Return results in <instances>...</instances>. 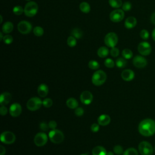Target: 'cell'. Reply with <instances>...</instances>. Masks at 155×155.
I'll list each match as a JSON object with an SVG mask.
<instances>
[{"label": "cell", "mask_w": 155, "mask_h": 155, "mask_svg": "<svg viewBox=\"0 0 155 155\" xmlns=\"http://www.w3.org/2000/svg\"><path fill=\"white\" fill-rule=\"evenodd\" d=\"M137 24V19L134 16L128 17L124 22L125 27L127 29H131L134 28Z\"/></svg>", "instance_id": "obj_17"}, {"label": "cell", "mask_w": 155, "mask_h": 155, "mask_svg": "<svg viewBox=\"0 0 155 155\" xmlns=\"http://www.w3.org/2000/svg\"><path fill=\"white\" fill-rule=\"evenodd\" d=\"M90 130H91V131H93L94 133L97 132L99 131V124H96V123L93 124L91 125Z\"/></svg>", "instance_id": "obj_44"}, {"label": "cell", "mask_w": 155, "mask_h": 155, "mask_svg": "<svg viewBox=\"0 0 155 155\" xmlns=\"http://www.w3.org/2000/svg\"><path fill=\"white\" fill-rule=\"evenodd\" d=\"M8 110L4 105H1L0 107V113L2 116H5L7 114Z\"/></svg>", "instance_id": "obj_45"}, {"label": "cell", "mask_w": 155, "mask_h": 155, "mask_svg": "<svg viewBox=\"0 0 155 155\" xmlns=\"http://www.w3.org/2000/svg\"><path fill=\"white\" fill-rule=\"evenodd\" d=\"M0 139L1 141L5 144H12L16 140V136L13 133L5 131L1 133Z\"/></svg>", "instance_id": "obj_8"}, {"label": "cell", "mask_w": 155, "mask_h": 155, "mask_svg": "<svg viewBox=\"0 0 155 155\" xmlns=\"http://www.w3.org/2000/svg\"><path fill=\"white\" fill-rule=\"evenodd\" d=\"M122 55L123 58H124L126 59H130L133 57V52L129 48H125L122 51Z\"/></svg>", "instance_id": "obj_29"}, {"label": "cell", "mask_w": 155, "mask_h": 155, "mask_svg": "<svg viewBox=\"0 0 155 155\" xmlns=\"http://www.w3.org/2000/svg\"><path fill=\"white\" fill-rule=\"evenodd\" d=\"M133 64L134 67L139 68H142L147 66V61L143 56L137 55L133 58Z\"/></svg>", "instance_id": "obj_13"}, {"label": "cell", "mask_w": 155, "mask_h": 155, "mask_svg": "<svg viewBox=\"0 0 155 155\" xmlns=\"http://www.w3.org/2000/svg\"><path fill=\"white\" fill-rule=\"evenodd\" d=\"M118 42V37L114 32L107 33L104 38V43L108 47H114Z\"/></svg>", "instance_id": "obj_7"}, {"label": "cell", "mask_w": 155, "mask_h": 155, "mask_svg": "<svg viewBox=\"0 0 155 155\" xmlns=\"http://www.w3.org/2000/svg\"><path fill=\"white\" fill-rule=\"evenodd\" d=\"M107 80L106 73L101 70L96 71L91 78L92 83L96 86L102 85Z\"/></svg>", "instance_id": "obj_2"}, {"label": "cell", "mask_w": 155, "mask_h": 155, "mask_svg": "<svg viewBox=\"0 0 155 155\" xmlns=\"http://www.w3.org/2000/svg\"><path fill=\"white\" fill-rule=\"evenodd\" d=\"M99 64L95 60H91L88 62V67L91 70H97L99 68Z\"/></svg>", "instance_id": "obj_33"}, {"label": "cell", "mask_w": 155, "mask_h": 155, "mask_svg": "<svg viewBox=\"0 0 155 155\" xmlns=\"http://www.w3.org/2000/svg\"><path fill=\"white\" fill-rule=\"evenodd\" d=\"M151 36H152V38L155 41V28L153 29V31H152V33H151Z\"/></svg>", "instance_id": "obj_49"}, {"label": "cell", "mask_w": 155, "mask_h": 155, "mask_svg": "<svg viewBox=\"0 0 155 155\" xmlns=\"http://www.w3.org/2000/svg\"><path fill=\"white\" fill-rule=\"evenodd\" d=\"M67 45L70 47H74V46L76 45L77 44V39L73 37V36H70L68 37L67 40Z\"/></svg>", "instance_id": "obj_30"}, {"label": "cell", "mask_w": 155, "mask_h": 155, "mask_svg": "<svg viewBox=\"0 0 155 155\" xmlns=\"http://www.w3.org/2000/svg\"><path fill=\"white\" fill-rule=\"evenodd\" d=\"M115 64L118 68H122L126 67L127 64V61L126 59H125L124 58H119L116 59L115 62Z\"/></svg>", "instance_id": "obj_27"}, {"label": "cell", "mask_w": 155, "mask_h": 155, "mask_svg": "<svg viewBox=\"0 0 155 155\" xmlns=\"http://www.w3.org/2000/svg\"><path fill=\"white\" fill-rule=\"evenodd\" d=\"M26 1H30V0H26Z\"/></svg>", "instance_id": "obj_55"}, {"label": "cell", "mask_w": 155, "mask_h": 155, "mask_svg": "<svg viewBox=\"0 0 155 155\" xmlns=\"http://www.w3.org/2000/svg\"><path fill=\"white\" fill-rule=\"evenodd\" d=\"M48 126L51 130H54L57 127V123L54 120H50L48 123Z\"/></svg>", "instance_id": "obj_46"}, {"label": "cell", "mask_w": 155, "mask_h": 155, "mask_svg": "<svg viewBox=\"0 0 155 155\" xmlns=\"http://www.w3.org/2000/svg\"><path fill=\"white\" fill-rule=\"evenodd\" d=\"M110 53L111 56H112L113 57H117L119 54V50L115 47H112V48H111Z\"/></svg>", "instance_id": "obj_41"}, {"label": "cell", "mask_w": 155, "mask_h": 155, "mask_svg": "<svg viewBox=\"0 0 155 155\" xmlns=\"http://www.w3.org/2000/svg\"><path fill=\"white\" fill-rule=\"evenodd\" d=\"M48 93V87L45 84H41L38 87V93L41 97H45Z\"/></svg>", "instance_id": "obj_20"}, {"label": "cell", "mask_w": 155, "mask_h": 155, "mask_svg": "<svg viewBox=\"0 0 155 155\" xmlns=\"http://www.w3.org/2000/svg\"><path fill=\"white\" fill-rule=\"evenodd\" d=\"M124 11L121 9L113 10L110 14V19L113 22H120L124 18Z\"/></svg>", "instance_id": "obj_11"}, {"label": "cell", "mask_w": 155, "mask_h": 155, "mask_svg": "<svg viewBox=\"0 0 155 155\" xmlns=\"http://www.w3.org/2000/svg\"><path fill=\"white\" fill-rule=\"evenodd\" d=\"M4 36H3L2 33V32H1V33H0V40H1V41H2Z\"/></svg>", "instance_id": "obj_50"}, {"label": "cell", "mask_w": 155, "mask_h": 155, "mask_svg": "<svg viewBox=\"0 0 155 155\" xmlns=\"http://www.w3.org/2000/svg\"><path fill=\"white\" fill-rule=\"evenodd\" d=\"M53 105V101L50 98H46L42 101V105L45 108H50Z\"/></svg>", "instance_id": "obj_37"}, {"label": "cell", "mask_w": 155, "mask_h": 155, "mask_svg": "<svg viewBox=\"0 0 155 155\" xmlns=\"http://www.w3.org/2000/svg\"><path fill=\"white\" fill-rule=\"evenodd\" d=\"M81 155H87V154H81Z\"/></svg>", "instance_id": "obj_53"}, {"label": "cell", "mask_w": 155, "mask_h": 155, "mask_svg": "<svg viewBox=\"0 0 155 155\" xmlns=\"http://www.w3.org/2000/svg\"><path fill=\"white\" fill-rule=\"evenodd\" d=\"M108 3L111 7L114 8H118L123 4L122 0H109Z\"/></svg>", "instance_id": "obj_28"}, {"label": "cell", "mask_w": 155, "mask_h": 155, "mask_svg": "<svg viewBox=\"0 0 155 155\" xmlns=\"http://www.w3.org/2000/svg\"><path fill=\"white\" fill-rule=\"evenodd\" d=\"M2 41L4 44H5L7 45H9L13 42V38L12 36H11L10 35H6L4 36Z\"/></svg>", "instance_id": "obj_36"}, {"label": "cell", "mask_w": 155, "mask_h": 155, "mask_svg": "<svg viewBox=\"0 0 155 155\" xmlns=\"http://www.w3.org/2000/svg\"><path fill=\"white\" fill-rule=\"evenodd\" d=\"M79 9L82 12L84 13H88L90 12L91 7L88 2H82L79 5Z\"/></svg>", "instance_id": "obj_25"}, {"label": "cell", "mask_w": 155, "mask_h": 155, "mask_svg": "<svg viewBox=\"0 0 155 155\" xmlns=\"http://www.w3.org/2000/svg\"><path fill=\"white\" fill-rule=\"evenodd\" d=\"M0 18H1V21H0V23H2V15H0Z\"/></svg>", "instance_id": "obj_52"}, {"label": "cell", "mask_w": 155, "mask_h": 155, "mask_svg": "<svg viewBox=\"0 0 155 155\" xmlns=\"http://www.w3.org/2000/svg\"><path fill=\"white\" fill-rule=\"evenodd\" d=\"M122 155H138V151L136 148L131 147L125 150Z\"/></svg>", "instance_id": "obj_31"}, {"label": "cell", "mask_w": 155, "mask_h": 155, "mask_svg": "<svg viewBox=\"0 0 155 155\" xmlns=\"http://www.w3.org/2000/svg\"><path fill=\"white\" fill-rule=\"evenodd\" d=\"M67 106L70 109H76L78 107V102L74 97H70L66 101Z\"/></svg>", "instance_id": "obj_23"}, {"label": "cell", "mask_w": 155, "mask_h": 155, "mask_svg": "<svg viewBox=\"0 0 155 155\" xmlns=\"http://www.w3.org/2000/svg\"><path fill=\"white\" fill-rule=\"evenodd\" d=\"M9 112L12 117H18L21 114L22 107L19 103H13L10 107Z\"/></svg>", "instance_id": "obj_15"}, {"label": "cell", "mask_w": 155, "mask_h": 155, "mask_svg": "<svg viewBox=\"0 0 155 155\" xmlns=\"http://www.w3.org/2000/svg\"><path fill=\"white\" fill-rule=\"evenodd\" d=\"M42 105V101L38 97H33L30 98L27 102L26 106L28 110L34 111L39 110Z\"/></svg>", "instance_id": "obj_6"}, {"label": "cell", "mask_w": 155, "mask_h": 155, "mask_svg": "<svg viewBox=\"0 0 155 155\" xmlns=\"http://www.w3.org/2000/svg\"><path fill=\"white\" fill-rule=\"evenodd\" d=\"M139 35H140V38L143 40H147L149 38V36H150L148 31L145 30V29H142L140 31Z\"/></svg>", "instance_id": "obj_38"}, {"label": "cell", "mask_w": 155, "mask_h": 155, "mask_svg": "<svg viewBox=\"0 0 155 155\" xmlns=\"http://www.w3.org/2000/svg\"><path fill=\"white\" fill-rule=\"evenodd\" d=\"M111 118L107 114H102L97 118V123L102 126H106L110 124Z\"/></svg>", "instance_id": "obj_19"}, {"label": "cell", "mask_w": 155, "mask_h": 155, "mask_svg": "<svg viewBox=\"0 0 155 155\" xmlns=\"http://www.w3.org/2000/svg\"><path fill=\"white\" fill-rule=\"evenodd\" d=\"M137 50L142 56H148L151 53L152 48L148 42L143 41L139 44Z\"/></svg>", "instance_id": "obj_10"}, {"label": "cell", "mask_w": 155, "mask_h": 155, "mask_svg": "<svg viewBox=\"0 0 155 155\" xmlns=\"http://www.w3.org/2000/svg\"><path fill=\"white\" fill-rule=\"evenodd\" d=\"M93 96L89 91H83L80 96V100L81 102L85 105H89L93 101Z\"/></svg>", "instance_id": "obj_14"}, {"label": "cell", "mask_w": 155, "mask_h": 155, "mask_svg": "<svg viewBox=\"0 0 155 155\" xmlns=\"http://www.w3.org/2000/svg\"><path fill=\"white\" fill-rule=\"evenodd\" d=\"M74 113L77 116H81L84 113V110L81 107H77L74 110Z\"/></svg>", "instance_id": "obj_42"}, {"label": "cell", "mask_w": 155, "mask_h": 155, "mask_svg": "<svg viewBox=\"0 0 155 155\" xmlns=\"http://www.w3.org/2000/svg\"><path fill=\"white\" fill-rule=\"evenodd\" d=\"M48 137L50 141L54 143H61L64 139V133L59 130H51L48 133Z\"/></svg>", "instance_id": "obj_4"}, {"label": "cell", "mask_w": 155, "mask_h": 155, "mask_svg": "<svg viewBox=\"0 0 155 155\" xmlns=\"http://www.w3.org/2000/svg\"><path fill=\"white\" fill-rule=\"evenodd\" d=\"M105 148L102 146H96L92 150V155H107Z\"/></svg>", "instance_id": "obj_21"}, {"label": "cell", "mask_w": 155, "mask_h": 155, "mask_svg": "<svg viewBox=\"0 0 155 155\" xmlns=\"http://www.w3.org/2000/svg\"><path fill=\"white\" fill-rule=\"evenodd\" d=\"M109 53V50L107 47L102 46L98 48L97 51V54L99 57L101 58H104L108 56Z\"/></svg>", "instance_id": "obj_24"}, {"label": "cell", "mask_w": 155, "mask_h": 155, "mask_svg": "<svg viewBox=\"0 0 155 155\" xmlns=\"http://www.w3.org/2000/svg\"><path fill=\"white\" fill-rule=\"evenodd\" d=\"M71 35L76 39H81L83 36L82 31L79 28H74L71 31Z\"/></svg>", "instance_id": "obj_26"}, {"label": "cell", "mask_w": 155, "mask_h": 155, "mask_svg": "<svg viewBox=\"0 0 155 155\" xmlns=\"http://www.w3.org/2000/svg\"><path fill=\"white\" fill-rule=\"evenodd\" d=\"M48 140L47 135L43 132L38 133L34 137V143L38 147H42L45 145Z\"/></svg>", "instance_id": "obj_12"}, {"label": "cell", "mask_w": 155, "mask_h": 155, "mask_svg": "<svg viewBox=\"0 0 155 155\" xmlns=\"http://www.w3.org/2000/svg\"><path fill=\"white\" fill-rule=\"evenodd\" d=\"M38 11V5L34 1H28L24 8V14L28 17H33L36 15Z\"/></svg>", "instance_id": "obj_3"}, {"label": "cell", "mask_w": 155, "mask_h": 155, "mask_svg": "<svg viewBox=\"0 0 155 155\" xmlns=\"http://www.w3.org/2000/svg\"><path fill=\"white\" fill-rule=\"evenodd\" d=\"M150 21H151V22L152 24H153L154 25H155V12H154L153 13H152V15H151Z\"/></svg>", "instance_id": "obj_47"}, {"label": "cell", "mask_w": 155, "mask_h": 155, "mask_svg": "<svg viewBox=\"0 0 155 155\" xmlns=\"http://www.w3.org/2000/svg\"><path fill=\"white\" fill-rule=\"evenodd\" d=\"M12 99V95L8 92H4L0 96L1 105H5L8 104Z\"/></svg>", "instance_id": "obj_18"}, {"label": "cell", "mask_w": 155, "mask_h": 155, "mask_svg": "<svg viewBox=\"0 0 155 155\" xmlns=\"http://www.w3.org/2000/svg\"><path fill=\"white\" fill-rule=\"evenodd\" d=\"M107 155H114V153L112 151H108L107 152Z\"/></svg>", "instance_id": "obj_51"}, {"label": "cell", "mask_w": 155, "mask_h": 155, "mask_svg": "<svg viewBox=\"0 0 155 155\" xmlns=\"http://www.w3.org/2000/svg\"><path fill=\"white\" fill-rule=\"evenodd\" d=\"M131 4L128 2V1H127V2H125L122 5V10H123L124 12H128V11H130L131 8Z\"/></svg>", "instance_id": "obj_40"}, {"label": "cell", "mask_w": 155, "mask_h": 155, "mask_svg": "<svg viewBox=\"0 0 155 155\" xmlns=\"http://www.w3.org/2000/svg\"><path fill=\"white\" fill-rule=\"evenodd\" d=\"M32 30V25L27 21H21L18 24V30L22 35H27L30 33Z\"/></svg>", "instance_id": "obj_9"}, {"label": "cell", "mask_w": 155, "mask_h": 155, "mask_svg": "<svg viewBox=\"0 0 155 155\" xmlns=\"http://www.w3.org/2000/svg\"><path fill=\"white\" fill-rule=\"evenodd\" d=\"M33 31L34 35L36 36H38V37L42 36L44 35V33L43 28L40 27V26H36V27H34Z\"/></svg>", "instance_id": "obj_32"}, {"label": "cell", "mask_w": 155, "mask_h": 155, "mask_svg": "<svg viewBox=\"0 0 155 155\" xmlns=\"http://www.w3.org/2000/svg\"><path fill=\"white\" fill-rule=\"evenodd\" d=\"M138 131L143 136H153L155 133V120L150 118L142 120L139 124Z\"/></svg>", "instance_id": "obj_1"}, {"label": "cell", "mask_w": 155, "mask_h": 155, "mask_svg": "<svg viewBox=\"0 0 155 155\" xmlns=\"http://www.w3.org/2000/svg\"><path fill=\"white\" fill-rule=\"evenodd\" d=\"M113 152L117 155H120V154H123L124 150H123L122 147L120 145H119L114 146L113 148Z\"/></svg>", "instance_id": "obj_39"}, {"label": "cell", "mask_w": 155, "mask_h": 155, "mask_svg": "<svg viewBox=\"0 0 155 155\" xmlns=\"http://www.w3.org/2000/svg\"><path fill=\"white\" fill-rule=\"evenodd\" d=\"M13 12L16 15H21L24 12V8L21 5H16L13 7Z\"/></svg>", "instance_id": "obj_34"}, {"label": "cell", "mask_w": 155, "mask_h": 155, "mask_svg": "<svg viewBox=\"0 0 155 155\" xmlns=\"http://www.w3.org/2000/svg\"><path fill=\"white\" fill-rule=\"evenodd\" d=\"M5 149L2 145H0V155H5Z\"/></svg>", "instance_id": "obj_48"}, {"label": "cell", "mask_w": 155, "mask_h": 155, "mask_svg": "<svg viewBox=\"0 0 155 155\" xmlns=\"http://www.w3.org/2000/svg\"><path fill=\"white\" fill-rule=\"evenodd\" d=\"M154 151H155V146H154Z\"/></svg>", "instance_id": "obj_54"}, {"label": "cell", "mask_w": 155, "mask_h": 155, "mask_svg": "<svg viewBox=\"0 0 155 155\" xmlns=\"http://www.w3.org/2000/svg\"><path fill=\"white\" fill-rule=\"evenodd\" d=\"M139 152L141 155H152L154 151L153 146L147 141H142L138 145Z\"/></svg>", "instance_id": "obj_5"}, {"label": "cell", "mask_w": 155, "mask_h": 155, "mask_svg": "<svg viewBox=\"0 0 155 155\" xmlns=\"http://www.w3.org/2000/svg\"><path fill=\"white\" fill-rule=\"evenodd\" d=\"M121 77L125 81H131L134 78V73L130 69H125L122 71L121 73Z\"/></svg>", "instance_id": "obj_16"}, {"label": "cell", "mask_w": 155, "mask_h": 155, "mask_svg": "<svg viewBox=\"0 0 155 155\" xmlns=\"http://www.w3.org/2000/svg\"><path fill=\"white\" fill-rule=\"evenodd\" d=\"M13 24L12 22L10 21L5 22L2 27V32L6 34L11 33L13 31Z\"/></svg>", "instance_id": "obj_22"}, {"label": "cell", "mask_w": 155, "mask_h": 155, "mask_svg": "<svg viewBox=\"0 0 155 155\" xmlns=\"http://www.w3.org/2000/svg\"><path fill=\"white\" fill-rule=\"evenodd\" d=\"M104 65H105L106 67L109 68H113L115 65V63L113 61V59H110V58H107L105 61H104Z\"/></svg>", "instance_id": "obj_35"}, {"label": "cell", "mask_w": 155, "mask_h": 155, "mask_svg": "<svg viewBox=\"0 0 155 155\" xmlns=\"http://www.w3.org/2000/svg\"><path fill=\"white\" fill-rule=\"evenodd\" d=\"M39 127H40L41 130H42L43 131H46L48 130L49 126H48V124H47L45 122H42L39 124Z\"/></svg>", "instance_id": "obj_43"}]
</instances>
